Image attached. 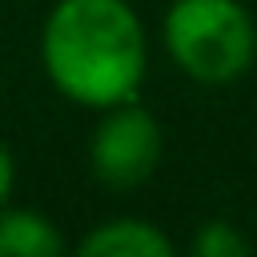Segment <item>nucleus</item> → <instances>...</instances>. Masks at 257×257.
<instances>
[{"mask_svg": "<svg viewBox=\"0 0 257 257\" xmlns=\"http://www.w3.org/2000/svg\"><path fill=\"white\" fill-rule=\"evenodd\" d=\"M40 64L80 108L133 100L149 72V40L128 0H56L40 32Z\"/></svg>", "mask_w": 257, "mask_h": 257, "instance_id": "obj_1", "label": "nucleus"}, {"mask_svg": "<svg viewBox=\"0 0 257 257\" xmlns=\"http://www.w3.org/2000/svg\"><path fill=\"white\" fill-rule=\"evenodd\" d=\"M161 36L173 64L201 84H229L257 60V24L241 0H173Z\"/></svg>", "mask_w": 257, "mask_h": 257, "instance_id": "obj_2", "label": "nucleus"}, {"mask_svg": "<svg viewBox=\"0 0 257 257\" xmlns=\"http://www.w3.org/2000/svg\"><path fill=\"white\" fill-rule=\"evenodd\" d=\"M104 116L92 128L88 141V165L92 177L108 189H137L145 185L161 165V124L149 108L137 100H120L112 108H100Z\"/></svg>", "mask_w": 257, "mask_h": 257, "instance_id": "obj_3", "label": "nucleus"}, {"mask_svg": "<svg viewBox=\"0 0 257 257\" xmlns=\"http://www.w3.org/2000/svg\"><path fill=\"white\" fill-rule=\"evenodd\" d=\"M80 253H88V257H169L173 241L153 221L112 217L80 237Z\"/></svg>", "mask_w": 257, "mask_h": 257, "instance_id": "obj_4", "label": "nucleus"}, {"mask_svg": "<svg viewBox=\"0 0 257 257\" xmlns=\"http://www.w3.org/2000/svg\"><path fill=\"white\" fill-rule=\"evenodd\" d=\"M60 253L64 237L44 213L0 205V257H60Z\"/></svg>", "mask_w": 257, "mask_h": 257, "instance_id": "obj_5", "label": "nucleus"}, {"mask_svg": "<svg viewBox=\"0 0 257 257\" xmlns=\"http://www.w3.org/2000/svg\"><path fill=\"white\" fill-rule=\"evenodd\" d=\"M189 249H193L197 257H245V253H253V245H249V241L241 237V229H233L229 221H205V225L193 233Z\"/></svg>", "mask_w": 257, "mask_h": 257, "instance_id": "obj_6", "label": "nucleus"}, {"mask_svg": "<svg viewBox=\"0 0 257 257\" xmlns=\"http://www.w3.org/2000/svg\"><path fill=\"white\" fill-rule=\"evenodd\" d=\"M12 185H16V161H12V153L0 145V205H8Z\"/></svg>", "mask_w": 257, "mask_h": 257, "instance_id": "obj_7", "label": "nucleus"}]
</instances>
